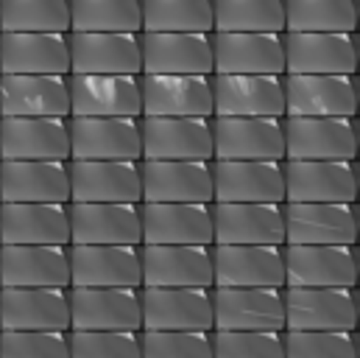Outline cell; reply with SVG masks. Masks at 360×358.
Instances as JSON below:
<instances>
[{"label":"cell","instance_id":"1","mask_svg":"<svg viewBox=\"0 0 360 358\" xmlns=\"http://www.w3.org/2000/svg\"><path fill=\"white\" fill-rule=\"evenodd\" d=\"M285 204H358L355 160H285Z\"/></svg>","mask_w":360,"mask_h":358},{"label":"cell","instance_id":"2","mask_svg":"<svg viewBox=\"0 0 360 358\" xmlns=\"http://www.w3.org/2000/svg\"><path fill=\"white\" fill-rule=\"evenodd\" d=\"M285 160H358L355 118H282Z\"/></svg>","mask_w":360,"mask_h":358},{"label":"cell","instance_id":"3","mask_svg":"<svg viewBox=\"0 0 360 358\" xmlns=\"http://www.w3.org/2000/svg\"><path fill=\"white\" fill-rule=\"evenodd\" d=\"M143 331L212 333V288H140Z\"/></svg>","mask_w":360,"mask_h":358},{"label":"cell","instance_id":"4","mask_svg":"<svg viewBox=\"0 0 360 358\" xmlns=\"http://www.w3.org/2000/svg\"><path fill=\"white\" fill-rule=\"evenodd\" d=\"M355 288H285V331L355 333Z\"/></svg>","mask_w":360,"mask_h":358},{"label":"cell","instance_id":"5","mask_svg":"<svg viewBox=\"0 0 360 358\" xmlns=\"http://www.w3.org/2000/svg\"><path fill=\"white\" fill-rule=\"evenodd\" d=\"M70 202L143 204V171L131 160H70Z\"/></svg>","mask_w":360,"mask_h":358},{"label":"cell","instance_id":"6","mask_svg":"<svg viewBox=\"0 0 360 358\" xmlns=\"http://www.w3.org/2000/svg\"><path fill=\"white\" fill-rule=\"evenodd\" d=\"M212 202L285 204V171L271 160H212Z\"/></svg>","mask_w":360,"mask_h":358},{"label":"cell","instance_id":"7","mask_svg":"<svg viewBox=\"0 0 360 358\" xmlns=\"http://www.w3.org/2000/svg\"><path fill=\"white\" fill-rule=\"evenodd\" d=\"M70 331L143 333L140 288H70Z\"/></svg>","mask_w":360,"mask_h":358},{"label":"cell","instance_id":"8","mask_svg":"<svg viewBox=\"0 0 360 358\" xmlns=\"http://www.w3.org/2000/svg\"><path fill=\"white\" fill-rule=\"evenodd\" d=\"M285 76H355V34H282Z\"/></svg>","mask_w":360,"mask_h":358},{"label":"cell","instance_id":"9","mask_svg":"<svg viewBox=\"0 0 360 358\" xmlns=\"http://www.w3.org/2000/svg\"><path fill=\"white\" fill-rule=\"evenodd\" d=\"M358 204H285V247H355Z\"/></svg>","mask_w":360,"mask_h":358},{"label":"cell","instance_id":"10","mask_svg":"<svg viewBox=\"0 0 360 358\" xmlns=\"http://www.w3.org/2000/svg\"><path fill=\"white\" fill-rule=\"evenodd\" d=\"M212 160L285 163L282 118H212Z\"/></svg>","mask_w":360,"mask_h":358},{"label":"cell","instance_id":"11","mask_svg":"<svg viewBox=\"0 0 360 358\" xmlns=\"http://www.w3.org/2000/svg\"><path fill=\"white\" fill-rule=\"evenodd\" d=\"M212 247H285V204L212 202Z\"/></svg>","mask_w":360,"mask_h":358},{"label":"cell","instance_id":"12","mask_svg":"<svg viewBox=\"0 0 360 358\" xmlns=\"http://www.w3.org/2000/svg\"><path fill=\"white\" fill-rule=\"evenodd\" d=\"M212 331L285 333V288H212Z\"/></svg>","mask_w":360,"mask_h":358},{"label":"cell","instance_id":"13","mask_svg":"<svg viewBox=\"0 0 360 358\" xmlns=\"http://www.w3.org/2000/svg\"><path fill=\"white\" fill-rule=\"evenodd\" d=\"M70 160H143L140 118H70Z\"/></svg>","mask_w":360,"mask_h":358},{"label":"cell","instance_id":"14","mask_svg":"<svg viewBox=\"0 0 360 358\" xmlns=\"http://www.w3.org/2000/svg\"><path fill=\"white\" fill-rule=\"evenodd\" d=\"M143 202L212 204V163L204 160H140Z\"/></svg>","mask_w":360,"mask_h":358},{"label":"cell","instance_id":"15","mask_svg":"<svg viewBox=\"0 0 360 358\" xmlns=\"http://www.w3.org/2000/svg\"><path fill=\"white\" fill-rule=\"evenodd\" d=\"M0 202L6 204H70V163L0 160Z\"/></svg>","mask_w":360,"mask_h":358},{"label":"cell","instance_id":"16","mask_svg":"<svg viewBox=\"0 0 360 358\" xmlns=\"http://www.w3.org/2000/svg\"><path fill=\"white\" fill-rule=\"evenodd\" d=\"M70 244H79V247H143L140 204L70 202Z\"/></svg>","mask_w":360,"mask_h":358},{"label":"cell","instance_id":"17","mask_svg":"<svg viewBox=\"0 0 360 358\" xmlns=\"http://www.w3.org/2000/svg\"><path fill=\"white\" fill-rule=\"evenodd\" d=\"M70 76H143L140 34L70 31Z\"/></svg>","mask_w":360,"mask_h":358},{"label":"cell","instance_id":"18","mask_svg":"<svg viewBox=\"0 0 360 358\" xmlns=\"http://www.w3.org/2000/svg\"><path fill=\"white\" fill-rule=\"evenodd\" d=\"M285 118H355V76H282Z\"/></svg>","mask_w":360,"mask_h":358},{"label":"cell","instance_id":"19","mask_svg":"<svg viewBox=\"0 0 360 358\" xmlns=\"http://www.w3.org/2000/svg\"><path fill=\"white\" fill-rule=\"evenodd\" d=\"M212 73L285 76L282 34H218L212 31Z\"/></svg>","mask_w":360,"mask_h":358},{"label":"cell","instance_id":"20","mask_svg":"<svg viewBox=\"0 0 360 358\" xmlns=\"http://www.w3.org/2000/svg\"><path fill=\"white\" fill-rule=\"evenodd\" d=\"M0 160L70 163V118H0Z\"/></svg>","mask_w":360,"mask_h":358},{"label":"cell","instance_id":"21","mask_svg":"<svg viewBox=\"0 0 360 358\" xmlns=\"http://www.w3.org/2000/svg\"><path fill=\"white\" fill-rule=\"evenodd\" d=\"M0 331L70 333V288H0Z\"/></svg>","mask_w":360,"mask_h":358},{"label":"cell","instance_id":"22","mask_svg":"<svg viewBox=\"0 0 360 358\" xmlns=\"http://www.w3.org/2000/svg\"><path fill=\"white\" fill-rule=\"evenodd\" d=\"M143 244L148 247H212V204L143 202Z\"/></svg>","mask_w":360,"mask_h":358},{"label":"cell","instance_id":"23","mask_svg":"<svg viewBox=\"0 0 360 358\" xmlns=\"http://www.w3.org/2000/svg\"><path fill=\"white\" fill-rule=\"evenodd\" d=\"M355 247H285V288H355Z\"/></svg>","mask_w":360,"mask_h":358},{"label":"cell","instance_id":"24","mask_svg":"<svg viewBox=\"0 0 360 358\" xmlns=\"http://www.w3.org/2000/svg\"><path fill=\"white\" fill-rule=\"evenodd\" d=\"M143 160L212 163V118H140Z\"/></svg>","mask_w":360,"mask_h":358},{"label":"cell","instance_id":"25","mask_svg":"<svg viewBox=\"0 0 360 358\" xmlns=\"http://www.w3.org/2000/svg\"><path fill=\"white\" fill-rule=\"evenodd\" d=\"M212 118H285L282 76L212 73Z\"/></svg>","mask_w":360,"mask_h":358},{"label":"cell","instance_id":"26","mask_svg":"<svg viewBox=\"0 0 360 358\" xmlns=\"http://www.w3.org/2000/svg\"><path fill=\"white\" fill-rule=\"evenodd\" d=\"M70 288H143L140 247L70 244Z\"/></svg>","mask_w":360,"mask_h":358},{"label":"cell","instance_id":"27","mask_svg":"<svg viewBox=\"0 0 360 358\" xmlns=\"http://www.w3.org/2000/svg\"><path fill=\"white\" fill-rule=\"evenodd\" d=\"M0 247H70V204L0 202Z\"/></svg>","mask_w":360,"mask_h":358},{"label":"cell","instance_id":"28","mask_svg":"<svg viewBox=\"0 0 360 358\" xmlns=\"http://www.w3.org/2000/svg\"><path fill=\"white\" fill-rule=\"evenodd\" d=\"M70 118H143L140 76H70Z\"/></svg>","mask_w":360,"mask_h":358},{"label":"cell","instance_id":"29","mask_svg":"<svg viewBox=\"0 0 360 358\" xmlns=\"http://www.w3.org/2000/svg\"><path fill=\"white\" fill-rule=\"evenodd\" d=\"M212 288H285V247H212Z\"/></svg>","mask_w":360,"mask_h":358},{"label":"cell","instance_id":"30","mask_svg":"<svg viewBox=\"0 0 360 358\" xmlns=\"http://www.w3.org/2000/svg\"><path fill=\"white\" fill-rule=\"evenodd\" d=\"M143 76H212V34H140Z\"/></svg>","mask_w":360,"mask_h":358},{"label":"cell","instance_id":"31","mask_svg":"<svg viewBox=\"0 0 360 358\" xmlns=\"http://www.w3.org/2000/svg\"><path fill=\"white\" fill-rule=\"evenodd\" d=\"M0 76H70V34H3Z\"/></svg>","mask_w":360,"mask_h":358},{"label":"cell","instance_id":"32","mask_svg":"<svg viewBox=\"0 0 360 358\" xmlns=\"http://www.w3.org/2000/svg\"><path fill=\"white\" fill-rule=\"evenodd\" d=\"M143 288H212V247H140Z\"/></svg>","mask_w":360,"mask_h":358},{"label":"cell","instance_id":"33","mask_svg":"<svg viewBox=\"0 0 360 358\" xmlns=\"http://www.w3.org/2000/svg\"><path fill=\"white\" fill-rule=\"evenodd\" d=\"M0 118H70V76H0Z\"/></svg>","mask_w":360,"mask_h":358},{"label":"cell","instance_id":"34","mask_svg":"<svg viewBox=\"0 0 360 358\" xmlns=\"http://www.w3.org/2000/svg\"><path fill=\"white\" fill-rule=\"evenodd\" d=\"M0 288H70V247H0Z\"/></svg>","mask_w":360,"mask_h":358},{"label":"cell","instance_id":"35","mask_svg":"<svg viewBox=\"0 0 360 358\" xmlns=\"http://www.w3.org/2000/svg\"><path fill=\"white\" fill-rule=\"evenodd\" d=\"M143 118H212V76H140Z\"/></svg>","mask_w":360,"mask_h":358},{"label":"cell","instance_id":"36","mask_svg":"<svg viewBox=\"0 0 360 358\" xmlns=\"http://www.w3.org/2000/svg\"><path fill=\"white\" fill-rule=\"evenodd\" d=\"M358 0H285L290 34H355Z\"/></svg>","mask_w":360,"mask_h":358},{"label":"cell","instance_id":"37","mask_svg":"<svg viewBox=\"0 0 360 358\" xmlns=\"http://www.w3.org/2000/svg\"><path fill=\"white\" fill-rule=\"evenodd\" d=\"M218 34H285V0H212Z\"/></svg>","mask_w":360,"mask_h":358},{"label":"cell","instance_id":"38","mask_svg":"<svg viewBox=\"0 0 360 358\" xmlns=\"http://www.w3.org/2000/svg\"><path fill=\"white\" fill-rule=\"evenodd\" d=\"M76 34H143L140 0H70Z\"/></svg>","mask_w":360,"mask_h":358},{"label":"cell","instance_id":"39","mask_svg":"<svg viewBox=\"0 0 360 358\" xmlns=\"http://www.w3.org/2000/svg\"><path fill=\"white\" fill-rule=\"evenodd\" d=\"M3 34H70V0H0Z\"/></svg>","mask_w":360,"mask_h":358},{"label":"cell","instance_id":"40","mask_svg":"<svg viewBox=\"0 0 360 358\" xmlns=\"http://www.w3.org/2000/svg\"><path fill=\"white\" fill-rule=\"evenodd\" d=\"M146 34H212V0H140Z\"/></svg>","mask_w":360,"mask_h":358},{"label":"cell","instance_id":"41","mask_svg":"<svg viewBox=\"0 0 360 358\" xmlns=\"http://www.w3.org/2000/svg\"><path fill=\"white\" fill-rule=\"evenodd\" d=\"M212 358H285V333L212 331Z\"/></svg>","mask_w":360,"mask_h":358},{"label":"cell","instance_id":"42","mask_svg":"<svg viewBox=\"0 0 360 358\" xmlns=\"http://www.w3.org/2000/svg\"><path fill=\"white\" fill-rule=\"evenodd\" d=\"M285 358H358V339L335 331H285Z\"/></svg>","mask_w":360,"mask_h":358},{"label":"cell","instance_id":"43","mask_svg":"<svg viewBox=\"0 0 360 358\" xmlns=\"http://www.w3.org/2000/svg\"><path fill=\"white\" fill-rule=\"evenodd\" d=\"M70 358H143L140 333L70 331Z\"/></svg>","mask_w":360,"mask_h":358},{"label":"cell","instance_id":"44","mask_svg":"<svg viewBox=\"0 0 360 358\" xmlns=\"http://www.w3.org/2000/svg\"><path fill=\"white\" fill-rule=\"evenodd\" d=\"M0 358H70V333L0 331Z\"/></svg>","mask_w":360,"mask_h":358},{"label":"cell","instance_id":"45","mask_svg":"<svg viewBox=\"0 0 360 358\" xmlns=\"http://www.w3.org/2000/svg\"><path fill=\"white\" fill-rule=\"evenodd\" d=\"M143 358H212V333L143 331Z\"/></svg>","mask_w":360,"mask_h":358}]
</instances>
